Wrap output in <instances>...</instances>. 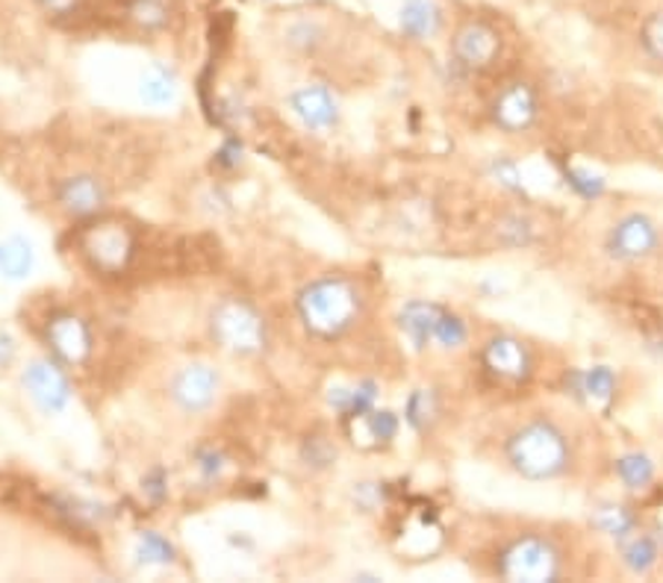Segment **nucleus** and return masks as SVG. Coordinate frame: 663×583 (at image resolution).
I'll return each mask as SVG.
<instances>
[{
	"mask_svg": "<svg viewBox=\"0 0 663 583\" xmlns=\"http://www.w3.org/2000/svg\"><path fill=\"white\" fill-rule=\"evenodd\" d=\"M304 330L316 339H343L363 316V289L351 277L322 275L304 286L295 298Z\"/></svg>",
	"mask_w": 663,
	"mask_h": 583,
	"instance_id": "f257e3e1",
	"label": "nucleus"
},
{
	"mask_svg": "<svg viewBox=\"0 0 663 583\" xmlns=\"http://www.w3.org/2000/svg\"><path fill=\"white\" fill-rule=\"evenodd\" d=\"M504 460L526 481H558L572 466V446L552 419H531L504 439Z\"/></svg>",
	"mask_w": 663,
	"mask_h": 583,
	"instance_id": "f03ea898",
	"label": "nucleus"
},
{
	"mask_svg": "<svg viewBox=\"0 0 663 583\" xmlns=\"http://www.w3.org/2000/svg\"><path fill=\"white\" fill-rule=\"evenodd\" d=\"M74 242L86 266L104 277L124 275L136 257V233L119 218H104V215L86 218Z\"/></svg>",
	"mask_w": 663,
	"mask_h": 583,
	"instance_id": "7ed1b4c3",
	"label": "nucleus"
},
{
	"mask_svg": "<svg viewBox=\"0 0 663 583\" xmlns=\"http://www.w3.org/2000/svg\"><path fill=\"white\" fill-rule=\"evenodd\" d=\"M210 334L222 351L259 357L268 345V321L251 300L222 298L210 313Z\"/></svg>",
	"mask_w": 663,
	"mask_h": 583,
	"instance_id": "20e7f679",
	"label": "nucleus"
},
{
	"mask_svg": "<svg viewBox=\"0 0 663 583\" xmlns=\"http://www.w3.org/2000/svg\"><path fill=\"white\" fill-rule=\"evenodd\" d=\"M496 572L504 581L552 583L563 575V554L545 533H519L499 549Z\"/></svg>",
	"mask_w": 663,
	"mask_h": 583,
	"instance_id": "39448f33",
	"label": "nucleus"
},
{
	"mask_svg": "<svg viewBox=\"0 0 663 583\" xmlns=\"http://www.w3.org/2000/svg\"><path fill=\"white\" fill-rule=\"evenodd\" d=\"M501 48H504V39H501L499 27L483 18H466L451 35V60L466 74L490 71L499 62Z\"/></svg>",
	"mask_w": 663,
	"mask_h": 583,
	"instance_id": "423d86ee",
	"label": "nucleus"
},
{
	"mask_svg": "<svg viewBox=\"0 0 663 583\" xmlns=\"http://www.w3.org/2000/svg\"><path fill=\"white\" fill-rule=\"evenodd\" d=\"M44 345L51 348V357H57L62 366L78 369V366H86L92 360L95 336H92V327L80 313L57 309L44 321Z\"/></svg>",
	"mask_w": 663,
	"mask_h": 583,
	"instance_id": "0eeeda50",
	"label": "nucleus"
},
{
	"mask_svg": "<svg viewBox=\"0 0 663 583\" xmlns=\"http://www.w3.org/2000/svg\"><path fill=\"white\" fill-rule=\"evenodd\" d=\"M69 366H62L57 357H39V360L27 362L21 383H24L30 401L44 412V416H60L74 398L71 389Z\"/></svg>",
	"mask_w": 663,
	"mask_h": 583,
	"instance_id": "6e6552de",
	"label": "nucleus"
},
{
	"mask_svg": "<svg viewBox=\"0 0 663 583\" xmlns=\"http://www.w3.org/2000/svg\"><path fill=\"white\" fill-rule=\"evenodd\" d=\"M661 245V231L646 213H629L622 215L620 222L613 224L604 239L608 257L616 263H640L649 259Z\"/></svg>",
	"mask_w": 663,
	"mask_h": 583,
	"instance_id": "1a4fd4ad",
	"label": "nucleus"
},
{
	"mask_svg": "<svg viewBox=\"0 0 663 583\" xmlns=\"http://www.w3.org/2000/svg\"><path fill=\"white\" fill-rule=\"evenodd\" d=\"M492 124L504 133H528L540 119V95L528 80H508L490 103Z\"/></svg>",
	"mask_w": 663,
	"mask_h": 583,
	"instance_id": "9d476101",
	"label": "nucleus"
},
{
	"mask_svg": "<svg viewBox=\"0 0 663 583\" xmlns=\"http://www.w3.org/2000/svg\"><path fill=\"white\" fill-rule=\"evenodd\" d=\"M481 366L490 378L501 383H526L534 371V357L522 339L510 334H499L487 339L481 351Z\"/></svg>",
	"mask_w": 663,
	"mask_h": 583,
	"instance_id": "9b49d317",
	"label": "nucleus"
},
{
	"mask_svg": "<svg viewBox=\"0 0 663 583\" xmlns=\"http://www.w3.org/2000/svg\"><path fill=\"white\" fill-rule=\"evenodd\" d=\"M218 387H222V378L218 371L207 362H192V366H183L177 375L169 383V395H172L174 407L186 416H201L207 412L216 401Z\"/></svg>",
	"mask_w": 663,
	"mask_h": 583,
	"instance_id": "f8f14e48",
	"label": "nucleus"
},
{
	"mask_svg": "<svg viewBox=\"0 0 663 583\" xmlns=\"http://www.w3.org/2000/svg\"><path fill=\"white\" fill-rule=\"evenodd\" d=\"M289 110L313 133H325L339 124V101L325 83H307L295 89L289 95Z\"/></svg>",
	"mask_w": 663,
	"mask_h": 583,
	"instance_id": "ddd939ff",
	"label": "nucleus"
},
{
	"mask_svg": "<svg viewBox=\"0 0 663 583\" xmlns=\"http://www.w3.org/2000/svg\"><path fill=\"white\" fill-rule=\"evenodd\" d=\"M106 201H110L106 183L95 174H74L57 186V204L71 218H95L104 213Z\"/></svg>",
	"mask_w": 663,
	"mask_h": 583,
	"instance_id": "4468645a",
	"label": "nucleus"
},
{
	"mask_svg": "<svg viewBox=\"0 0 663 583\" xmlns=\"http://www.w3.org/2000/svg\"><path fill=\"white\" fill-rule=\"evenodd\" d=\"M348 437H351L354 446L366 448V451H378V448H387L396 442L398 430H401V419H398L392 410H369L357 416L351 421H343Z\"/></svg>",
	"mask_w": 663,
	"mask_h": 583,
	"instance_id": "2eb2a0df",
	"label": "nucleus"
},
{
	"mask_svg": "<svg viewBox=\"0 0 663 583\" xmlns=\"http://www.w3.org/2000/svg\"><path fill=\"white\" fill-rule=\"evenodd\" d=\"M567 389V395L578 398L586 407L611 410L613 398H616V375L608 366H593V369L586 371H569Z\"/></svg>",
	"mask_w": 663,
	"mask_h": 583,
	"instance_id": "dca6fc26",
	"label": "nucleus"
},
{
	"mask_svg": "<svg viewBox=\"0 0 663 583\" xmlns=\"http://www.w3.org/2000/svg\"><path fill=\"white\" fill-rule=\"evenodd\" d=\"M440 316L442 307L434 300H407L405 307L398 309V330L407 336V342L414 345L416 351H425L434 342Z\"/></svg>",
	"mask_w": 663,
	"mask_h": 583,
	"instance_id": "f3484780",
	"label": "nucleus"
},
{
	"mask_svg": "<svg viewBox=\"0 0 663 583\" xmlns=\"http://www.w3.org/2000/svg\"><path fill=\"white\" fill-rule=\"evenodd\" d=\"M398 30L410 42H425L442 30V7L437 0H405L398 9Z\"/></svg>",
	"mask_w": 663,
	"mask_h": 583,
	"instance_id": "a211bd4d",
	"label": "nucleus"
},
{
	"mask_svg": "<svg viewBox=\"0 0 663 583\" xmlns=\"http://www.w3.org/2000/svg\"><path fill=\"white\" fill-rule=\"evenodd\" d=\"M177 92H181V80H177V71L165 62H154L142 71V80H139V98L147 103V106H169V103L177 101Z\"/></svg>",
	"mask_w": 663,
	"mask_h": 583,
	"instance_id": "6ab92c4d",
	"label": "nucleus"
},
{
	"mask_svg": "<svg viewBox=\"0 0 663 583\" xmlns=\"http://www.w3.org/2000/svg\"><path fill=\"white\" fill-rule=\"evenodd\" d=\"M378 392L380 387L375 380H357L354 387H336L330 389L328 403L339 412V419L351 421L363 412L375 410V403H378Z\"/></svg>",
	"mask_w": 663,
	"mask_h": 583,
	"instance_id": "aec40b11",
	"label": "nucleus"
},
{
	"mask_svg": "<svg viewBox=\"0 0 663 583\" xmlns=\"http://www.w3.org/2000/svg\"><path fill=\"white\" fill-rule=\"evenodd\" d=\"M440 412H442V403L437 389L419 387L407 395L405 421L410 425V430H416V433H431L434 425L440 421Z\"/></svg>",
	"mask_w": 663,
	"mask_h": 583,
	"instance_id": "412c9836",
	"label": "nucleus"
},
{
	"mask_svg": "<svg viewBox=\"0 0 663 583\" xmlns=\"http://www.w3.org/2000/svg\"><path fill=\"white\" fill-rule=\"evenodd\" d=\"M177 3L174 0H128V21L145 33H156L172 24Z\"/></svg>",
	"mask_w": 663,
	"mask_h": 583,
	"instance_id": "4be33fe9",
	"label": "nucleus"
},
{
	"mask_svg": "<svg viewBox=\"0 0 663 583\" xmlns=\"http://www.w3.org/2000/svg\"><path fill=\"white\" fill-rule=\"evenodd\" d=\"M590 524L604 536L622 542L638 531V515L631 513L625 504H599L590 515Z\"/></svg>",
	"mask_w": 663,
	"mask_h": 583,
	"instance_id": "5701e85b",
	"label": "nucleus"
},
{
	"mask_svg": "<svg viewBox=\"0 0 663 583\" xmlns=\"http://www.w3.org/2000/svg\"><path fill=\"white\" fill-rule=\"evenodd\" d=\"M33 245L24 236H9L0 242V275L7 280H24L33 272Z\"/></svg>",
	"mask_w": 663,
	"mask_h": 583,
	"instance_id": "b1692460",
	"label": "nucleus"
},
{
	"mask_svg": "<svg viewBox=\"0 0 663 583\" xmlns=\"http://www.w3.org/2000/svg\"><path fill=\"white\" fill-rule=\"evenodd\" d=\"M133 558L139 566H172L177 563V549L160 531H142L133 542Z\"/></svg>",
	"mask_w": 663,
	"mask_h": 583,
	"instance_id": "393cba45",
	"label": "nucleus"
},
{
	"mask_svg": "<svg viewBox=\"0 0 663 583\" xmlns=\"http://www.w3.org/2000/svg\"><path fill=\"white\" fill-rule=\"evenodd\" d=\"M613 472H616L622 487L631 489V492L649 489L652 481H655V463H652V457L643 454V451H629V454L616 457Z\"/></svg>",
	"mask_w": 663,
	"mask_h": 583,
	"instance_id": "a878e982",
	"label": "nucleus"
},
{
	"mask_svg": "<svg viewBox=\"0 0 663 583\" xmlns=\"http://www.w3.org/2000/svg\"><path fill=\"white\" fill-rule=\"evenodd\" d=\"M661 549L649 533H631L629 540H622V563L629 569L631 575H649L655 569Z\"/></svg>",
	"mask_w": 663,
	"mask_h": 583,
	"instance_id": "bb28decb",
	"label": "nucleus"
},
{
	"mask_svg": "<svg viewBox=\"0 0 663 583\" xmlns=\"http://www.w3.org/2000/svg\"><path fill=\"white\" fill-rule=\"evenodd\" d=\"M563 181L578 197H584V201H595V197H602L604 190H608V181H604L602 174L586 172V168H572V165H563Z\"/></svg>",
	"mask_w": 663,
	"mask_h": 583,
	"instance_id": "cd10ccee",
	"label": "nucleus"
},
{
	"mask_svg": "<svg viewBox=\"0 0 663 583\" xmlns=\"http://www.w3.org/2000/svg\"><path fill=\"white\" fill-rule=\"evenodd\" d=\"M466 339H469V327H466L463 318L451 313V309H442L437 330H434V342L440 345V348H448V351H455V348H463Z\"/></svg>",
	"mask_w": 663,
	"mask_h": 583,
	"instance_id": "c85d7f7f",
	"label": "nucleus"
},
{
	"mask_svg": "<svg viewBox=\"0 0 663 583\" xmlns=\"http://www.w3.org/2000/svg\"><path fill=\"white\" fill-rule=\"evenodd\" d=\"M192 460H195V472H198V478L204 483H216L224 469H227V457L216 446H201Z\"/></svg>",
	"mask_w": 663,
	"mask_h": 583,
	"instance_id": "c756f323",
	"label": "nucleus"
},
{
	"mask_svg": "<svg viewBox=\"0 0 663 583\" xmlns=\"http://www.w3.org/2000/svg\"><path fill=\"white\" fill-rule=\"evenodd\" d=\"M302 460L310 469L322 472V469H330L336 460V446L328 437H307L302 446Z\"/></svg>",
	"mask_w": 663,
	"mask_h": 583,
	"instance_id": "7c9ffc66",
	"label": "nucleus"
},
{
	"mask_svg": "<svg viewBox=\"0 0 663 583\" xmlns=\"http://www.w3.org/2000/svg\"><path fill=\"white\" fill-rule=\"evenodd\" d=\"M286 39H289V44H293L295 51L313 53L325 42V27L316 24V21H295V24L289 27Z\"/></svg>",
	"mask_w": 663,
	"mask_h": 583,
	"instance_id": "2f4dec72",
	"label": "nucleus"
},
{
	"mask_svg": "<svg viewBox=\"0 0 663 583\" xmlns=\"http://www.w3.org/2000/svg\"><path fill=\"white\" fill-rule=\"evenodd\" d=\"M640 44L655 62H663V9L652 12L640 27Z\"/></svg>",
	"mask_w": 663,
	"mask_h": 583,
	"instance_id": "473e14b6",
	"label": "nucleus"
},
{
	"mask_svg": "<svg viewBox=\"0 0 663 583\" xmlns=\"http://www.w3.org/2000/svg\"><path fill=\"white\" fill-rule=\"evenodd\" d=\"M142 492H145V498L151 501V504H163L165 498H169V474H165V469H151V472L142 478Z\"/></svg>",
	"mask_w": 663,
	"mask_h": 583,
	"instance_id": "72a5a7b5",
	"label": "nucleus"
},
{
	"mask_svg": "<svg viewBox=\"0 0 663 583\" xmlns=\"http://www.w3.org/2000/svg\"><path fill=\"white\" fill-rule=\"evenodd\" d=\"M242 160H245V145H242L239 139L231 136L224 139L222 147L216 151V165L222 172H233V168H239Z\"/></svg>",
	"mask_w": 663,
	"mask_h": 583,
	"instance_id": "f704fd0d",
	"label": "nucleus"
},
{
	"mask_svg": "<svg viewBox=\"0 0 663 583\" xmlns=\"http://www.w3.org/2000/svg\"><path fill=\"white\" fill-rule=\"evenodd\" d=\"M492 174H496V181L510 192H522V174H519L517 163H510V160H492Z\"/></svg>",
	"mask_w": 663,
	"mask_h": 583,
	"instance_id": "c9c22d12",
	"label": "nucleus"
},
{
	"mask_svg": "<svg viewBox=\"0 0 663 583\" xmlns=\"http://www.w3.org/2000/svg\"><path fill=\"white\" fill-rule=\"evenodd\" d=\"M378 487L380 483H357V489H354V501H357V507H363L366 513H371V510L384 501V489Z\"/></svg>",
	"mask_w": 663,
	"mask_h": 583,
	"instance_id": "e433bc0d",
	"label": "nucleus"
},
{
	"mask_svg": "<svg viewBox=\"0 0 663 583\" xmlns=\"http://www.w3.org/2000/svg\"><path fill=\"white\" fill-rule=\"evenodd\" d=\"M39 7L51 12L53 18H69L80 9V0H39Z\"/></svg>",
	"mask_w": 663,
	"mask_h": 583,
	"instance_id": "4c0bfd02",
	"label": "nucleus"
},
{
	"mask_svg": "<svg viewBox=\"0 0 663 583\" xmlns=\"http://www.w3.org/2000/svg\"><path fill=\"white\" fill-rule=\"evenodd\" d=\"M16 351H18L16 339H12L7 330H0V369L12 366V360H16Z\"/></svg>",
	"mask_w": 663,
	"mask_h": 583,
	"instance_id": "58836bf2",
	"label": "nucleus"
}]
</instances>
